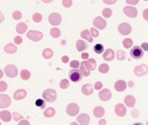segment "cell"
<instances>
[{
  "instance_id": "10",
  "label": "cell",
  "mask_w": 148,
  "mask_h": 125,
  "mask_svg": "<svg viewBox=\"0 0 148 125\" xmlns=\"http://www.w3.org/2000/svg\"><path fill=\"white\" fill-rule=\"evenodd\" d=\"M123 11L126 16H127L128 17H131V18H134L138 16V10L133 6H126L123 9Z\"/></svg>"
},
{
  "instance_id": "56",
  "label": "cell",
  "mask_w": 148,
  "mask_h": 125,
  "mask_svg": "<svg viewBox=\"0 0 148 125\" xmlns=\"http://www.w3.org/2000/svg\"><path fill=\"white\" fill-rule=\"evenodd\" d=\"M88 54H87V53H83L82 54V58L83 59V60H88Z\"/></svg>"
},
{
  "instance_id": "40",
  "label": "cell",
  "mask_w": 148,
  "mask_h": 125,
  "mask_svg": "<svg viewBox=\"0 0 148 125\" xmlns=\"http://www.w3.org/2000/svg\"><path fill=\"white\" fill-rule=\"evenodd\" d=\"M32 19L35 22H40L42 19V16L40 13H35L33 16H32Z\"/></svg>"
},
{
  "instance_id": "17",
  "label": "cell",
  "mask_w": 148,
  "mask_h": 125,
  "mask_svg": "<svg viewBox=\"0 0 148 125\" xmlns=\"http://www.w3.org/2000/svg\"><path fill=\"white\" fill-rule=\"evenodd\" d=\"M77 122L82 125H87L89 124L90 122V118L88 117V114H81L78 118H77Z\"/></svg>"
},
{
  "instance_id": "42",
  "label": "cell",
  "mask_w": 148,
  "mask_h": 125,
  "mask_svg": "<svg viewBox=\"0 0 148 125\" xmlns=\"http://www.w3.org/2000/svg\"><path fill=\"white\" fill-rule=\"evenodd\" d=\"M73 4L72 0H62V5L65 8H70Z\"/></svg>"
},
{
  "instance_id": "57",
  "label": "cell",
  "mask_w": 148,
  "mask_h": 125,
  "mask_svg": "<svg viewBox=\"0 0 148 125\" xmlns=\"http://www.w3.org/2000/svg\"><path fill=\"white\" fill-rule=\"evenodd\" d=\"M106 120H104V119H101V120H100L99 121V124L100 125H105L106 124Z\"/></svg>"
},
{
  "instance_id": "14",
  "label": "cell",
  "mask_w": 148,
  "mask_h": 125,
  "mask_svg": "<svg viewBox=\"0 0 148 125\" xmlns=\"http://www.w3.org/2000/svg\"><path fill=\"white\" fill-rule=\"evenodd\" d=\"M114 111L118 117H124L127 114V109H126L125 105L122 104L116 105V106L114 108Z\"/></svg>"
},
{
  "instance_id": "49",
  "label": "cell",
  "mask_w": 148,
  "mask_h": 125,
  "mask_svg": "<svg viewBox=\"0 0 148 125\" xmlns=\"http://www.w3.org/2000/svg\"><path fill=\"white\" fill-rule=\"evenodd\" d=\"M140 0H126L127 3L128 4H132V5H136L139 3Z\"/></svg>"
},
{
  "instance_id": "27",
  "label": "cell",
  "mask_w": 148,
  "mask_h": 125,
  "mask_svg": "<svg viewBox=\"0 0 148 125\" xmlns=\"http://www.w3.org/2000/svg\"><path fill=\"white\" fill-rule=\"evenodd\" d=\"M16 49H17L16 47L14 44H12V43H9V44H7L4 47V52L7 53V54H10L16 53Z\"/></svg>"
},
{
  "instance_id": "8",
  "label": "cell",
  "mask_w": 148,
  "mask_h": 125,
  "mask_svg": "<svg viewBox=\"0 0 148 125\" xmlns=\"http://www.w3.org/2000/svg\"><path fill=\"white\" fill-rule=\"evenodd\" d=\"M4 73L9 78H15L17 75V68L14 65H7L4 67Z\"/></svg>"
},
{
  "instance_id": "39",
  "label": "cell",
  "mask_w": 148,
  "mask_h": 125,
  "mask_svg": "<svg viewBox=\"0 0 148 125\" xmlns=\"http://www.w3.org/2000/svg\"><path fill=\"white\" fill-rule=\"evenodd\" d=\"M60 87L61 89H67L69 87V81L68 79H62L61 82H60Z\"/></svg>"
},
{
  "instance_id": "41",
  "label": "cell",
  "mask_w": 148,
  "mask_h": 125,
  "mask_svg": "<svg viewBox=\"0 0 148 125\" xmlns=\"http://www.w3.org/2000/svg\"><path fill=\"white\" fill-rule=\"evenodd\" d=\"M12 17L14 18V20H20L21 17H22V13L18 10L16 11H14L12 13Z\"/></svg>"
},
{
  "instance_id": "20",
  "label": "cell",
  "mask_w": 148,
  "mask_h": 125,
  "mask_svg": "<svg viewBox=\"0 0 148 125\" xmlns=\"http://www.w3.org/2000/svg\"><path fill=\"white\" fill-rule=\"evenodd\" d=\"M124 102H125V105H126L127 107L132 108V107H134V106L135 105L136 100H135V99H134V96H132V95H128V96H127V97L125 98Z\"/></svg>"
},
{
  "instance_id": "37",
  "label": "cell",
  "mask_w": 148,
  "mask_h": 125,
  "mask_svg": "<svg viewBox=\"0 0 148 125\" xmlns=\"http://www.w3.org/2000/svg\"><path fill=\"white\" fill-rule=\"evenodd\" d=\"M123 46H124V48H130L131 47H132V45H133V41H132V39H130V38H127V39H125L124 41H123Z\"/></svg>"
},
{
  "instance_id": "60",
  "label": "cell",
  "mask_w": 148,
  "mask_h": 125,
  "mask_svg": "<svg viewBox=\"0 0 148 125\" xmlns=\"http://www.w3.org/2000/svg\"><path fill=\"white\" fill-rule=\"evenodd\" d=\"M3 77V71H0V78Z\"/></svg>"
},
{
  "instance_id": "52",
  "label": "cell",
  "mask_w": 148,
  "mask_h": 125,
  "mask_svg": "<svg viewBox=\"0 0 148 125\" xmlns=\"http://www.w3.org/2000/svg\"><path fill=\"white\" fill-rule=\"evenodd\" d=\"M143 18L145 20L148 21V9H146L144 11H143Z\"/></svg>"
},
{
  "instance_id": "61",
  "label": "cell",
  "mask_w": 148,
  "mask_h": 125,
  "mask_svg": "<svg viewBox=\"0 0 148 125\" xmlns=\"http://www.w3.org/2000/svg\"><path fill=\"white\" fill-rule=\"evenodd\" d=\"M144 1H148V0H144Z\"/></svg>"
},
{
  "instance_id": "54",
  "label": "cell",
  "mask_w": 148,
  "mask_h": 125,
  "mask_svg": "<svg viewBox=\"0 0 148 125\" xmlns=\"http://www.w3.org/2000/svg\"><path fill=\"white\" fill-rule=\"evenodd\" d=\"M62 61L63 63H68V62H69V57H68L67 55L62 56Z\"/></svg>"
},
{
  "instance_id": "48",
  "label": "cell",
  "mask_w": 148,
  "mask_h": 125,
  "mask_svg": "<svg viewBox=\"0 0 148 125\" xmlns=\"http://www.w3.org/2000/svg\"><path fill=\"white\" fill-rule=\"evenodd\" d=\"M95 90H101V89H102V83L100 82V81H97L95 84Z\"/></svg>"
},
{
  "instance_id": "45",
  "label": "cell",
  "mask_w": 148,
  "mask_h": 125,
  "mask_svg": "<svg viewBox=\"0 0 148 125\" xmlns=\"http://www.w3.org/2000/svg\"><path fill=\"white\" fill-rule=\"evenodd\" d=\"M12 116H13L14 120H15V121H16V122H18V121H20V120H22V119H23V117H22L20 114L16 113V112H14V113L12 114Z\"/></svg>"
},
{
  "instance_id": "36",
  "label": "cell",
  "mask_w": 148,
  "mask_h": 125,
  "mask_svg": "<svg viewBox=\"0 0 148 125\" xmlns=\"http://www.w3.org/2000/svg\"><path fill=\"white\" fill-rule=\"evenodd\" d=\"M116 58L118 60H124L126 59V53L122 50H118L116 53Z\"/></svg>"
},
{
  "instance_id": "4",
  "label": "cell",
  "mask_w": 148,
  "mask_h": 125,
  "mask_svg": "<svg viewBox=\"0 0 148 125\" xmlns=\"http://www.w3.org/2000/svg\"><path fill=\"white\" fill-rule=\"evenodd\" d=\"M26 35H27V37L33 41H39L43 37V34L36 30H29L28 31Z\"/></svg>"
},
{
  "instance_id": "13",
  "label": "cell",
  "mask_w": 148,
  "mask_h": 125,
  "mask_svg": "<svg viewBox=\"0 0 148 125\" xmlns=\"http://www.w3.org/2000/svg\"><path fill=\"white\" fill-rule=\"evenodd\" d=\"M99 98L101 101H108L112 98V93L108 89H103L100 92Z\"/></svg>"
},
{
  "instance_id": "21",
  "label": "cell",
  "mask_w": 148,
  "mask_h": 125,
  "mask_svg": "<svg viewBox=\"0 0 148 125\" xmlns=\"http://www.w3.org/2000/svg\"><path fill=\"white\" fill-rule=\"evenodd\" d=\"M0 118L3 122H10L11 120V114L8 111H2L0 112Z\"/></svg>"
},
{
  "instance_id": "12",
  "label": "cell",
  "mask_w": 148,
  "mask_h": 125,
  "mask_svg": "<svg viewBox=\"0 0 148 125\" xmlns=\"http://www.w3.org/2000/svg\"><path fill=\"white\" fill-rule=\"evenodd\" d=\"M10 99L9 96L4 95V94H1L0 95V108L1 109H4L7 108L10 105Z\"/></svg>"
},
{
  "instance_id": "11",
  "label": "cell",
  "mask_w": 148,
  "mask_h": 125,
  "mask_svg": "<svg viewBox=\"0 0 148 125\" xmlns=\"http://www.w3.org/2000/svg\"><path fill=\"white\" fill-rule=\"evenodd\" d=\"M93 24L95 27H96V29H104L107 26V22L106 20H104L102 17L101 16H97L95 18V20L93 21Z\"/></svg>"
},
{
  "instance_id": "34",
  "label": "cell",
  "mask_w": 148,
  "mask_h": 125,
  "mask_svg": "<svg viewBox=\"0 0 148 125\" xmlns=\"http://www.w3.org/2000/svg\"><path fill=\"white\" fill-rule=\"evenodd\" d=\"M99 72L101 73H108L109 72V66L108 64H101L100 67H99Z\"/></svg>"
},
{
  "instance_id": "9",
  "label": "cell",
  "mask_w": 148,
  "mask_h": 125,
  "mask_svg": "<svg viewBox=\"0 0 148 125\" xmlns=\"http://www.w3.org/2000/svg\"><path fill=\"white\" fill-rule=\"evenodd\" d=\"M118 31L120 32V34L123 35H127L131 33L132 31V27L127 23V22H123L121 24L119 25L118 27Z\"/></svg>"
},
{
  "instance_id": "16",
  "label": "cell",
  "mask_w": 148,
  "mask_h": 125,
  "mask_svg": "<svg viewBox=\"0 0 148 125\" xmlns=\"http://www.w3.org/2000/svg\"><path fill=\"white\" fill-rule=\"evenodd\" d=\"M114 89L117 92H124L127 89V83L124 80H118L114 84Z\"/></svg>"
},
{
  "instance_id": "59",
  "label": "cell",
  "mask_w": 148,
  "mask_h": 125,
  "mask_svg": "<svg viewBox=\"0 0 148 125\" xmlns=\"http://www.w3.org/2000/svg\"><path fill=\"white\" fill-rule=\"evenodd\" d=\"M134 86V82H133V81H130V82H129V86H130V87H133Z\"/></svg>"
},
{
  "instance_id": "32",
  "label": "cell",
  "mask_w": 148,
  "mask_h": 125,
  "mask_svg": "<svg viewBox=\"0 0 148 125\" xmlns=\"http://www.w3.org/2000/svg\"><path fill=\"white\" fill-rule=\"evenodd\" d=\"M55 114H56V111L53 108H51V107H49L47 110H45V111L43 113L44 117H46V118H52V117L55 116Z\"/></svg>"
},
{
  "instance_id": "35",
  "label": "cell",
  "mask_w": 148,
  "mask_h": 125,
  "mask_svg": "<svg viewBox=\"0 0 148 125\" xmlns=\"http://www.w3.org/2000/svg\"><path fill=\"white\" fill-rule=\"evenodd\" d=\"M50 35L54 38H58L61 35V31L58 28H53L50 30Z\"/></svg>"
},
{
  "instance_id": "22",
  "label": "cell",
  "mask_w": 148,
  "mask_h": 125,
  "mask_svg": "<svg viewBox=\"0 0 148 125\" xmlns=\"http://www.w3.org/2000/svg\"><path fill=\"white\" fill-rule=\"evenodd\" d=\"M76 48L79 52H82L88 49V44L82 41V40H78L76 41Z\"/></svg>"
},
{
  "instance_id": "47",
  "label": "cell",
  "mask_w": 148,
  "mask_h": 125,
  "mask_svg": "<svg viewBox=\"0 0 148 125\" xmlns=\"http://www.w3.org/2000/svg\"><path fill=\"white\" fill-rule=\"evenodd\" d=\"M90 32H91L92 36H94V37H97V36L99 35V32H98V30H97L96 29H95V28H91Z\"/></svg>"
},
{
  "instance_id": "33",
  "label": "cell",
  "mask_w": 148,
  "mask_h": 125,
  "mask_svg": "<svg viewBox=\"0 0 148 125\" xmlns=\"http://www.w3.org/2000/svg\"><path fill=\"white\" fill-rule=\"evenodd\" d=\"M94 51H95V53H96L97 54H102L103 51H104V47H103V45H102V44H100V43L95 45V47H94Z\"/></svg>"
},
{
  "instance_id": "43",
  "label": "cell",
  "mask_w": 148,
  "mask_h": 125,
  "mask_svg": "<svg viewBox=\"0 0 148 125\" xmlns=\"http://www.w3.org/2000/svg\"><path fill=\"white\" fill-rule=\"evenodd\" d=\"M7 88H8L7 84L4 81H0V92H3L6 91Z\"/></svg>"
},
{
  "instance_id": "55",
  "label": "cell",
  "mask_w": 148,
  "mask_h": 125,
  "mask_svg": "<svg viewBox=\"0 0 148 125\" xmlns=\"http://www.w3.org/2000/svg\"><path fill=\"white\" fill-rule=\"evenodd\" d=\"M19 125H29V121H27V120H21L20 122H19Z\"/></svg>"
},
{
  "instance_id": "7",
  "label": "cell",
  "mask_w": 148,
  "mask_h": 125,
  "mask_svg": "<svg viewBox=\"0 0 148 125\" xmlns=\"http://www.w3.org/2000/svg\"><path fill=\"white\" fill-rule=\"evenodd\" d=\"M79 111H80L79 110V106L76 104H75V103L69 104L67 106V109H66L67 114L69 117H75L79 113Z\"/></svg>"
},
{
  "instance_id": "62",
  "label": "cell",
  "mask_w": 148,
  "mask_h": 125,
  "mask_svg": "<svg viewBox=\"0 0 148 125\" xmlns=\"http://www.w3.org/2000/svg\"><path fill=\"white\" fill-rule=\"evenodd\" d=\"M147 125H148V122H147Z\"/></svg>"
},
{
  "instance_id": "5",
  "label": "cell",
  "mask_w": 148,
  "mask_h": 125,
  "mask_svg": "<svg viewBox=\"0 0 148 125\" xmlns=\"http://www.w3.org/2000/svg\"><path fill=\"white\" fill-rule=\"evenodd\" d=\"M49 22L53 26H58L62 22V16L58 13H51L49 16Z\"/></svg>"
},
{
  "instance_id": "1",
  "label": "cell",
  "mask_w": 148,
  "mask_h": 125,
  "mask_svg": "<svg viewBox=\"0 0 148 125\" xmlns=\"http://www.w3.org/2000/svg\"><path fill=\"white\" fill-rule=\"evenodd\" d=\"M83 73L81 71V69H77V68H72L70 71H69V79L72 81V82H75V83H78L80 82L82 79V77H83Z\"/></svg>"
},
{
  "instance_id": "58",
  "label": "cell",
  "mask_w": 148,
  "mask_h": 125,
  "mask_svg": "<svg viewBox=\"0 0 148 125\" xmlns=\"http://www.w3.org/2000/svg\"><path fill=\"white\" fill-rule=\"evenodd\" d=\"M43 3H51L53 0H42Z\"/></svg>"
},
{
  "instance_id": "2",
  "label": "cell",
  "mask_w": 148,
  "mask_h": 125,
  "mask_svg": "<svg viewBox=\"0 0 148 125\" xmlns=\"http://www.w3.org/2000/svg\"><path fill=\"white\" fill-rule=\"evenodd\" d=\"M42 98H43V99H45L49 103L55 102L56 98H57L56 90H54V89H47V90H45L43 92V93H42Z\"/></svg>"
},
{
  "instance_id": "18",
  "label": "cell",
  "mask_w": 148,
  "mask_h": 125,
  "mask_svg": "<svg viewBox=\"0 0 148 125\" xmlns=\"http://www.w3.org/2000/svg\"><path fill=\"white\" fill-rule=\"evenodd\" d=\"M94 86L91 85V84H87V85H84L82 87V92L86 95V96H88V95H91L94 92Z\"/></svg>"
},
{
  "instance_id": "46",
  "label": "cell",
  "mask_w": 148,
  "mask_h": 125,
  "mask_svg": "<svg viewBox=\"0 0 148 125\" xmlns=\"http://www.w3.org/2000/svg\"><path fill=\"white\" fill-rule=\"evenodd\" d=\"M14 42H15L16 45H20V44L23 42V39H22V37H21V36H19V35L16 36V37L14 38Z\"/></svg>"
},
{
  "instance_id": "30",
  "label": "cell",
  "mask_w": 148,
  "mask_h": 125,
  "mask_svg": "<svg viewBox=\"0 0 148 125\" xmlns=\"http://www.w3.org/2000/svg\"><path fill=\"white\" fill-rule=\"evenodd\" d=\"M30 75H31L30 73H29L28 70H26V69L22 70L21 73H20V77H21V79H23V80H28V79H29Z\"/></svg>"
},
{
  "instance_id": "28",
  "label": "cell",
  "mask_w": 148,
  "mask_h": 125,
  "mask_svg": "<svg viewBox=\"0 0 148 125\" xmlns=\"http://www.w3.org/2000/svg\"><path fill=\"white\" fill-rule=\"evenodd\" d=\"M53 54H54V53H53V51H52L50 48H46V49H44L43 52H42V57H43L44 59H47V60L52 58Z\"/></svg>"
},
{
  "instance_id": "6",
  "label": "cell",
  "mask_w": 148,
  "mask_h": 125,
  "mask_svg": "<svg viewBox=\"0 0 148 125\" xmlns=\"http://www.w3.org/2000/svg\"><path fill=\"white\" fill-rule=\"evenodd\" d=\"M134 73L136 76L138 77H142L145 76L148 73V67L145 64L140 65L138 67H136L134 70Z\"/></svg>"
},
{
  "instance_id": "29",
  "label": "cell",
  "mask_w": 148,
  "mask_h": 125,
  "mask_svg": "<svg viewBox=\"0 0 148 125\" xmlns=\"http://www.w3.org/2000/svg\"><path fill=\"white\" fill-rule=\"evenodd\" d=\"M80 69H81V71L82 72V73H83V75H84L85 77H88V76H89V75H90V70L86 67V65H85L83 62H82V63H81Z\"/></svg>"
},
{
  "instance_id": "50",
  "label": "cell",
  "mask_w": 148,
  "mask_h": 125,
  "mask_svg": "<svg viewBox=\"0 0 148 125\" xmlns=\"http://www.w3.org/2000/svg\"><path fill=\"white\" fill-rule=\"evenodd\" d=\"M132 116L134 118H139V116H140V113H139V111H137V110H134V111H132Z\"/></svg>"
},
{
  "instance_id": "24",
  "label": "cell",
  "mask_w": 148,
  "mask_h": 125,
  "mask_svg": "<svg viewBox=\"0 0 148 125\" xmlns=\"http://www.w3.org/2000/svg\"><path fill=\"white\" fill-rule=\"evenodd\" d=\"M86 67L90 70V71H94L95 68H96V61L94 60V59H90L88 60H86V61H82Z\"/></svg>"
},
{
  "instance_id": "25",
  "label": "cell",
  "mask_w": 148,
  "mask_h": 125,
  "mask_svg": "<svg viewBox=\"0 0 148 125\" xmlns=\"http://www.w3.org/2000/svg\"><path fill=\"white\" fill-rule=\"evenodd\" d=\"M93 113H94V116L95 118H101L105 114V110L101 106H97L94 109Z\"/></svg>"
},
{
  "instance_id": "51",
  "label": "cell",
  "mask_w": 148,
  "mask_h": 125,
  "mask_svg": "<svg viewBox=\"0 0 148 125\" xmlns=\"http://www.w3.org/2000/svg\"><path fill=\"white\" fill-rule=\"evenodd\" d=\"M117 0H103V2L106 3V4H108V5H111V4H114L116 3Z\"/></svg>"
},
{
  "instance_id": "31",
  "label": "cell",
  "mask_w": 148,
  "mask_h": 125,
  "mask_svg": "<svg viewBox=\"0 0 148 125\" xmlns=\"http://www.w3.org/2000/svg\"><path fill=\"white\" fill-rule=\"evenodd\" d=\"M46 100L44 99H36V106L37 107V108H39V109H44L45 108V106H46V102H45Z\"/></svg>"
},
{
  "instance_id": "3",
  "label": "cell",
  "mask_w": 148,
  "mask_h": 125,
  "mask_svg": "<svg viewBox=\"0 0 148 125\" xmlns=\"http://www.w3.org/2000/svg\"><path fill=\"white\" fill-rule=\"evenodd\" d=\"M130 55L133 59L140 60L144 56V50L141 47L134 46V48H132V49L130 51Z\"/></svg>"
},
{
  "instance_id": "26",
  "label": "cell",
  "mask_w": 148,
  "mask_h": 125,
  "mask_svg": "<svg viewBox=\"0 0 148 125\" xmlns=\"http://www.w3.org/2000/svg\"><path fill=\"white\" fill-rule=\"evenodd\" d=\"M81 36H82V38H83L84 40H86V41H88L89 42H93V41H94L93 38H92V35L90 34V32L88 29H85V30L82 31Z\"/></svg>"
},
{
  "instance_id": "23",
  "label": "cell",
  "mask_w": 148,
  "mask_h": 125,
  "mask_svg": "<svg viewBox=\"0 0 148 125\" xmlns=\"http://www.w3.org/2000/svg\"><path fill=\"white\" fill-rule=\"evenodd\" d=\"M27 29H28V26L24 22H19L16 27V30L17 34H20V35L24 34L26 32Z\"/></svg>"
},
{
  "instance_id": "15",
  "label": "cell",
  "mask_w": 148,
  "mask_h": 125,
  "mask_svg": "<svg viewBox=\"0 0 148 125\" xmlns=\"http://www.w3.org/2000/svg\"><path fill=\"white\" fill-rule=\"evenodd\" d=\"M26 96H27L26 91L23 90V89H19V90H17V91L15 92V93H14V95H13V98H14L15 100H22V99H23Z\"/></svg>"
},
{
  "instance_id": "53",
  "label": "cell",
  "mask_w": 148,
  "mask_h": 125,
  "mask_svg": "<svg viewBox=\"0 0 148 125\" xmlns=\"http://www.w3.org/2000/svg\"><path fill=\"white\" fill-rule=\"evenodd\" d=\"M141 48H143L144 51H148V43L147 42H144L141 44Z\"/></svg>"
},
{
  "instance_id": "19",
  "label": "cell",
  "mask_w": 148,
  "mask_h": 125,
  "mask_svg": "<svg viewBox=\"0 0 148 125\" xmlns=\"http://www.w3.org/2000/svg\"><path fill=\"white\" fill-rule=\"evenodd\" d=\"M103 59L107 61H111L114 59V52L113 49H107L103 54Z\"/></svg>"
},
{
  "instance_id": "44",
  "label": "cell",
  "mask_w": 148,
  "mask_h": 125,
  "mask_svg": "<svg viewBox=\"0 0 148 125\" xmlns=\"http://www.w3.org/2000/svg\"><path fill=\"white\" fill-rule=\"evenodd\" d=\"M80 66H81V64L79 63L78 60H73V61L70 62V67L72 68H78Z\"/></svg>"
},
{
  "instance_id": "38",
  "label": "cell",
  "mask_w": 148,
  "mask_h": 125,
  "mask_svg": "<svg viewBox=\"0 0 148 125\" xmlns=\"http://www.w3.org/2000/svg\"><path fill=\"white\" fill-rule=\"evenodd\" d=\"M112 14H113V12H112V10L109 8H106V9H104L102 10V15L106 18H109L112 16Z\"/></svg>"
}]
</instances>
